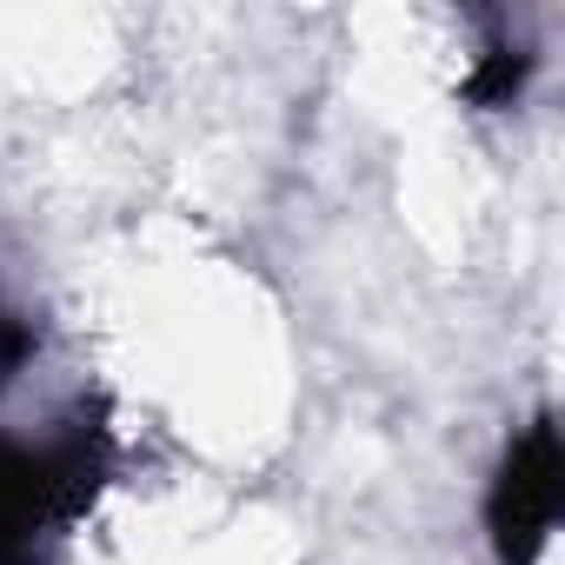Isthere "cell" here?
Listing matches in <instances>:
<instances>
[{"label": "cell", "mask_w": 565, "mask_h": 565, "mask_svg": "<svg viewBox=\"0 0 565 565\" xmlns=\"http://www.w3.org/2000/svg\"><path fill=\"white\" fill-rule=\"evenodd\" d=\"M100 452L87 433L0 439V565H41L67 519L94 499Z\"/></svg>", "instance_id": "6da1fadb"}, {"label": "cell", "mask_w": 565, "mask_h": 565, "mask_svg": "<svg viewBox=\"0 0 565 565\" xmlns=\"http://www.w3.org/2000/svg\"><path fill=\"white\" fill-rule=\"evenodd\" d=\"M486 519H492L499 565H532L539 558V545H545V532L558 519V433H552V419H532L512 439Z\"/></svg>", "instance_id": "7a4b0ae2"}, {"label": "cell", "mask_w": 565, "mask_h": 565, "mask_svg": "<svg viewBox=\"0 0 565 565\" xmlns=\"http://www.w3.org/2000/svg\"><path fill=\"white\" fill-rule=\"evenodd\" d=\"M28 353H34V333H28V320H21V313H8V307H0V393H8V386L21 380Z\"/></svg>", "instance_id": "3957f363"}]
</instances>
